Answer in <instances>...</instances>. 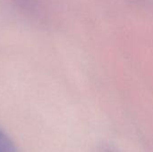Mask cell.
Here are the masks:
<instances>
[{
    "instance_id": "cell-1",
    "label": "cell",
    "mask_w": 153,
    "mask_h": 152,
    "mask_svg": "<svg viewBox=\"0 0 153 152\" xmlns=\"http://www.w3.org/2000/svg\"><path fill=\"white\" fill-rule=\"evenodd\" d=\"M16 149L13 142L9 139L7 135H5L0 130V152H15Z\"/></svg>"
}]
</instances>
